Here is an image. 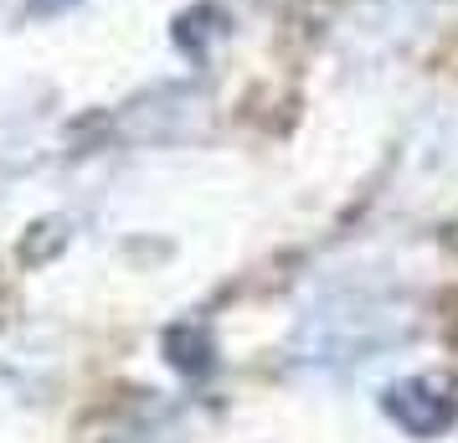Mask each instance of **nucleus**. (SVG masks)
Listing matches in <instances>:
<instances>
[{
    "label": "nucleus",
    "mask_w": 458,
    "mask_h": 443,
    "mask_svg": "<svg viewBox=\"0 0 458 443\" xmlns=\"http://www.w3.org/2000/svg\"><path fill=\"white\" fill-rule=\"evenodd\" d=\"M381 407L396 428H407L412 439H437L454 422V387L443 377H407L381 392Z\"/></svg>",
    "instance_id": "nucleus-1"
},
{
    "label": "nucleus",
    "mask_w": 458,
    "mask_h": 443,
    "mask_svg": "<svg viewBox=\"0 0 458 443\" xmlns=\"http://www.w3.org/2000/svg\"><path fill=\"white\" fill-rule=\"evenodd\" d=\"M165 351H170V361H175L181 371H207V366H211V340L201 336L196 325L170 330V336H165Z\"/></svg>",
    "instance_id": "nucleus-2"
},
{
    "label": "nucleus",
    "mask_w": 458,
    "mask_h": 443,
    "mask_svg": "<svg viewBox=\"0 0 458 443\" xmlns=\"http://www.w3.org/2000/svg\"><path fill=\"white\" fill-rule=\"evenodd\" d=\"M52 5H63V0H52Z\"/></svg>",
    "instance_id": "nucleus-3"
}]
</instances>
